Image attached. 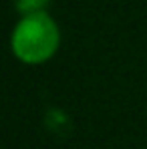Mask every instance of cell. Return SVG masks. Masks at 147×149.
I'll use <instances>...</instances> for the list:
<instances>
[{
    "instance_id": "7a4b0ae2",
    "label": "cell",
    "mask_w": 147,
    "mask_h": 149,
    "mask_svg": "<svg viewBox=\"0 0 147 149\" xmlns=\"http://www.w3.org/2000/svg\"><path fill=\"white\" fill-rule=\"evenodd\" d=\"M45 4H47V0H16V6H18V10H20V12H24L26 16L42 12Z\"/></svg>"
},
{
    "instance_id": "6da1fadb",
    "label": "cell",
    "mask_w": 147,
    "mask_h": 149,
    "mask_svg": "<svg viewBox=\"0 0 147 149\" xmlns=\"http://www.w3.org/2000/svg\"><path fill=\"white\" fill-rule=\"evenodd\" d=\"M59 47V28L49 14L38 12L24 16L12 34L14 54L30 65L45 63Z\"/></svg>"
}]
</instances>
